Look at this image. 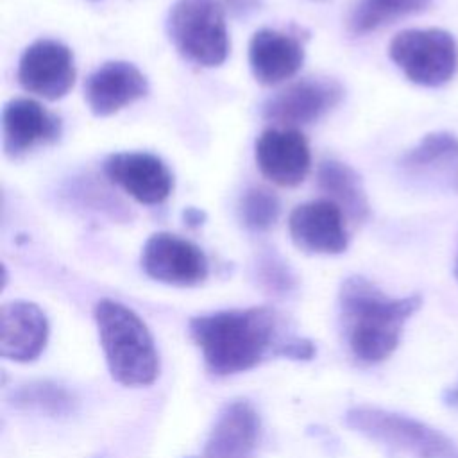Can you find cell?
I'll use <instances>...</instances> for the list:
<instances>
[{
	"label": "cell",
	"instance_id": "cell-15",
	"mask_svg": "<svg viewBox=\"0 0 458 458\" xmlns=\"http://www.w3.org/2000/svg\"><path fill=\"white\" fill-rule=\"evenodd\" d=\"M48 320L39 306L13 301L0 310V354L13 361H32L47 345Z\"/></svg>",
	"mask_w": 458,
	"mask_h": 458
},
{
	"label": "cell",
	"instance_id": "cell-11",
	"mask_svg": "<svg viewBox=\"0 0 458 458\" xmlns=\"http://www.w3.org/2000/svg\"><path fill=\"white\" fill-rule=\"evenodd\" d=\"M61 118L32 98H13L2 111L4 152L18 159L30 150L55 143L61 136Z\"/></svg>",
	"mask_w": 458,
	"mask_h": 458
},
{
	"label": "cell",
	"instance_id": "cell-6",
	"mask_svg": "<svg viewBox=\"0 0 458 458\" xmlns=\"http://www.w3.org/2000/svg\"><path fill=\"white\" fill-rule=\"evenodd\" d=\"M388 55L415 84L437 88L445 84L458 66V47L444 29H408L394 36Z\"/></svg>",
	"mask_w": 458,
	"mask_h": 458
},
{
	"label": "cell",
	"instance_id": "cell-9",
	"mask_svg": "<svg viewBox=\"0 0 458 458\" xmlns=\"http://www.w3.org/2000/svg\"><path fill=\"white\" fill-rule=\"evenodd\" d=\"M72 50L55 39H36L18 63V82L29 93L47 100L63 98L75 82Z\"/></svg>",
	"mask_w": 458,
	"mask_h": 458
},
{
	"label": "cell",
	"instance_id": "cell-4",
	"mask_svg": "<svg viewBox=\"0 0 458 458\" xmlns=\"http://www.w3.org/2000/svg\"><path fill=\"white\" fill-rule=\"evenodd\" d=\"M345 424L369 440L411 458H458V449L442 431L403 413L356 406L345 413Z\"/></svg>",
	"mask_w": 458,
	"mask_h": 458
},
{
	"label": "cell",
	"instance_id": "cell-17",
	"mask_svg": "<svg viewBox=\"0 0 458 458\" xmlns=\"http://www.w3.org/2000/svg\"><path fill=\"white\" fill-rule=\"evenodd\" d=\"M259 419L247 401H234L216 419L206 442V458H254Z\"/></svg>",
	"mask_w": 458,
	"mask_h": 458
},
{
	"label": "cell",
	"instance_id": "cell-16",
	"mask_svg": "<svg viewBox=\"0 0 458 458\" xmlns=\"http://www.w3.org/2000/svg\"><path fill=\"white\" fill-rule=\"evenodd\" d=\"M304 63L301 41L286 32L259 29L249 43V64L259 84L274 86L293 77Z\"/></svg>",
	"mask_w": 458,
	"mask_h": 458
},
{
	"label": "cell",
	"instance_id": "cell-1",
	"mask_svg": "<svg viewBox=\"0 0 458 458\" xmlns=\"http://www.w3.org/2000/svg\"><path fill=\"white\" fill-rule=\"evenodd\" d=\"M190 333L216 376L243 372L268 352L279 354V318L270 308L225 310L190 320Z\"/></svg>",
	"mask_w": 458,
	"mask_h": 458
},
{
	"label": "cell",
	"instance_id": "cell-20",
	"mask_svg": "<svg viewBox=\"0 0 458 458\" xmlns=\"http://www.w3.org/2000/svg\"><path fill=\"white\" fill-rule=\"evenodd\" d=\"M431 0H360L349 18L354 34H367L403 16L420 13Z\"/></svg>",
	"mask_w": 458,
	"mask_h": 458
},
{
	"label": "cell",
	"instance_id": "cell-23",
	"mask_svg": "<svg viewBox=\"0 0 458 458\" xmlns=\"http://www.w3.org/2000/svg\"><path fill=\"white\" fill-rule=\"evenodd\" d=\"M184 218H186V222L190 225H200L202 220H204V213L200 209H197V208H188L184 211Z\"/></svg>",
	"mask_w": 458,
	"mask_h": 458
},
{
	"label": "cell",
	"instance_id": "cell-25",
	"mask_svg": "<svg viewBox=\"0 0 458 458\" xmlns=\"http://www.w3.org/2000/svg\"><path fill=\"white\" fill-rule=\"evenodd\" d=\"M454 276L458 277V254H456V261H454Z\"/></svg>",
	"mask_w": 458,
	"mask_h": 458
},
{
	"label": "cell",
	"instance_id": "cell-22",
	"mask_svg": "<svg viewBox=\"0 0 458 458\" xmlns=\"http://www.w3.org/2000/svg\"><path fill=\"white\" fill-rule=\"evenodd\" d=\"M13 403L16 406L36 408L48 413H66L72 410V395L59 385L39 381L29 383L13 394Z\"/></svg>",
	"mask_w": 458,
	"mask_h": 458
},
{
	"label": "cell",
	"instance_id": "cell-13",
	"mask_svg": "<svg viewBox=\"0 0 458 458\" xmlns=\"http://www.w3.org/2000/svg\"><path fill=\"white\" fill-rule=\"evenodd\" d=\"M254 154L261 174L277 186H297L310 172V145L299 129L270 127L263 131L256 140Z\"/></svg>",
	"mask_w": 458,
	"mask_h": 458
},
{
	"label": "cell",
	"instance_id": "cell-14",
	"mask_svg": "<svg viewBox=\"0 0 458 458\" xmlns=\"http://www.w3.org/2000/svg\"><path fill=\"white\" fill-rule=\"evenodd\" d=\"M147 91V77L129 61H107L84 82V98L95 116H111L143 98Z\"/></svg>",
	"mask_w": 458,
	"mask_h": 458
},
{
	"label": "cell",
	"instance_id": "cell-2",
	"mask_svg": "<svg viewBox=\"0 0 458 458\" xmlns=\"http://www.w3.org/2000/svg\"><path fill=\"white\" fill-rule=\"evenodd\" d=\"M340 317L352 356L374 365L399 345L406 320L420 308V295L388 297L361 276H351L340 288Z\"/></svg>",
	"mask_w": 458,
	"mask_h": 458
},
{
	"label": "cell",
	"instance_id": "cell-12",
	"mask_svg": "<svg viewBox=\"0 0 458 458\" xmlns=\"http://www.w3.org/2000/svg\"><path fill=\"white\" fill-rule=\"evenodd\" d=\"M288 231L295 247L310 254H340L349 243L345 215L327 199L299 204L290 213Z\"/></svg>",
	"mask_w": 458,
	"mask_h": 458
},
{
	"label": "cell",
	"instance_id": "cell-5",
	"mask_svg": "<svg viewBox=\"0 0 458 458\" xmlns=\"http://www.w3.org/2000/svg\"><path fill=\"white\" fill-rule=\"evenodd\" d=\"M166 27L177 52L195 64L220 66L229 55V32L218 0H177Z\"/></svg>",
	"mask_w": 458,
	"mask_h": 458
},
{
	"label": "cell",
	"instance_id": "cell-18",
	"mask_svg": "<svg viewBox=\"0 0 458 458\" xmlns=\"http://www.w3.org/2000/svg\"><path fill=\"white\" fill-rule=\"evenodd\" d=\"M408 170L438 179L445 188L458 191V138L449 132L426 134L403 157Z\"/></svg>",
	"mask_w": 458,
	"mask_h": 458
},
{
	"label": "cell",
	"instance_id": "cell-8",
	"mask_svg": "<svg viewBox=\"0 0 458 458\" xmlns=\"http://www.w3.org/2000/svg\"><path fill=\"white\" fill-rule=\"evenodd\" d=\"M141 267L159 283L174 286H195L208 277V258L193 242L172 234L154 233L143 245Z\"/></svg>",
	"mask_w": 458,
	"mask_h": 458
},
{
	"label": "cell",
	"instance_id": "cell-21",
	"mask_svg": "<svg viewBox=\"0 0 458 458\" xmlns=\"http://www.w3.org/2000/svg\"><path fill=\"white\" fill-rule=\"evenodd\" d=\"M281 213L279 197L263 186L249 188L238 204V215L242 224L250 231H267L270 229Z\"/></svg>",
	"mask_w": 458,
	"mask_h": 458
},
{
	"label": "cell",
	"instance_id": "cell-10",
	"mask_svg": "<svg viewBox=\"0 0 458 458\" xmlns=\"http://www.w3.org/2000/svg\"><path fill=\"white\" fill-rule=\"evenodd\" d=\"M107 179L141 204L165 202L174 190L168 166L150 152H114L104 161Z\"/></svg>",
	"mask_w": 458,
	"mask_h": 458
},
{
	"label": "cell",
	"instance_id": "cell-24",
	"mask_svg": "<svg viewBox=\"0 0 458 458\" xmlns=\"http://www.w3.org/2000/svg\"><path fill=\"white\" fill-rule=\"evenodd\" d=\"M449 399L453 401V403H458V388L456 390H453L451 392V395H449Z\"/></svg>",
	"mask_w": 458,
	"mask_h": 458
},
{
	"label": "cell",
	"instance_id": "cell-7",
	"mask_svg": "<svg viewBox=\"0 0 458 458\" xmlns=\"http://www.w3.org/2000/svg\"><path fill=\"white\" fill-rule=\"evenodd\" d=\"M344 88L327 77H306L292 82L263 104V116L277 127L297 129L320 120L340 104Z\"/></svg>",
	"mask_w": 458,
	"mask_h": 458
},
{
	"label": "cell",
	"instance_id": "cell-19",
	"mask_svg": "<svg viewBox=\"0 0 458 458\" xmlns=\"http://www.w3.org/2000/svg\"><path fill=\"white\" fill-rule=\"evenodd\" d=\"M318 188L335 202L345 216L363 222L369 216V200L360 175L345 163L326 159L317 170Z\"/></svg>",
	"mask_w": 458,
	"mask_h": 458
},
{
	"label": "cell",
	"instance_id": "cell-3",
	"mask_svg": "<svg viewBox=\"0 0 458 458\" xmlns=\"http://www.w3.org/2000/svg\"><path fill=\"white\" fill-rule=\"evenodd\" d=\"M95 320L111 376L125 386L150 385L159 374V358L145 322L113 299L97 302Z\"/></svg>",
	"mask_w": 458,
	"mask_h": 458
}]
</instances>
